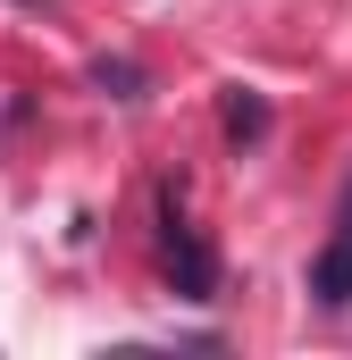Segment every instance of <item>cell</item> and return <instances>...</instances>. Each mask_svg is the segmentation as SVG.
Wrapping results in <instances>:
<instances>
[{"label": "cell", "mask_w": 352, "mask_h": 360, "mask_svg": "<svg viewBox=\"0 0 352 360\" xmlns=\"http://www.w3.org/2000/svg\"><path fill=\"white\" fill-rule=\"evenodd\" d=\"M160 260H168V285L184 302H210V293H218V252H210L201 226H184L176 201H160Z\"/></svg>", "instance_id": "obj_1"}, {"label": "cell", "mask_w": 352, "mask_h": 360, "mask_svg": "<svg viewBox=\"0 0 352 360\" xmlns=\"http://www.w3.org/2000/svg\"><path fill=\"white\" fill-rule=\"evenodd\" d=\"M310 302H327V310L352 302V184H344V201H336V235L310 260Z\"/></svg>", "instance_id": "obj_2"}, {"label": "cell", "mask_w": 352, "mask_h": 360, "mask_svg": "<svg viewBox=\"0 0 352 360\" xmlns=\"http://www.w3.org/2000/svg\"><path fill=\"white\" fill-rule=\"evenodd\" d=\"M260 134H268V101L235 84L227 92V143H260Z\"/></svg>", "instance_id": "obj_3"}, {"label": "cell", "mask_w": 352, "mask_h": 360, "mask_svg": "<svg viewBox=\"0 0 352 360\" xmlns=\"http://www.w3.org/2000/svg\"><path fill=\"white\" fill-rule=\"evenodd\" d=\"M92 84L109 92V101H143V68L134 59H92Z\"/></svg>", "instance_id": "obj_4"}]
</instances>
